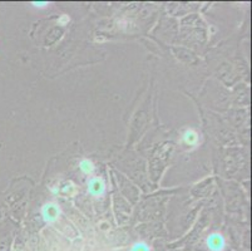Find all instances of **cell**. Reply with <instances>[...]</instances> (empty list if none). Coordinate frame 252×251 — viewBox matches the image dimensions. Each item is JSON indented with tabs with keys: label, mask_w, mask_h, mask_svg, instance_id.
Here are the masks:
<instances>
[{
	"label": "cell",
	"mask_w": 252,
	"mask_h": 251,
	"mask_svg": "<svg viewBox=\"0 0 252 251\" xmlns=\"http://www.w3.org/2000/svg\"><path fill=\"white\" fill-rule=\"evenodd\" d=\"M130 251H151V249L144 241H137L133 244Z\"/></svg>",
	"instance_id": "52a82bcc"
},
{
	"label": "cell",
	"mask_w": 252,
	"mask_h": 251,
	"mask_svg": "<svg viewBox=\"0 0 252 251\" xmlns=\"http://www.w3.org/2000/svg\"><path fill=\"white\" fill-rule=\"evenodd\" d=\"M78 167H79L82 174L87 175L88 177L93 176V174H94L95 171L94 162L92 160H89V158H82V160L79 161V163H78Z\"/></svg>",
	"instance_id": "5b68a950"
},
{
	"label": "cell",
	"mask_w": 252,
	"mask_h": 251,
	"mask_svg": "<svg viewBox=\"0 0 252 251\" xmlns=\"http://www.w3.org/2000/svg\"><path fill=\"white\" fill-rule=\"evenodd\" d=\"M67 22H69V19H68L67 15H63V17H62L61 19H59V23H62V24H63V25H65V23H67Z\"/></svg>",
	"instance_id": "9c48e42d"
},
{
	"label": "cell",
	"mask_w": 252,
	"mask_h": 251,
	"mask_svg": "<svg viewBox=\"0 0 252 251\" xmlns=\"http://www.w3.org/2000/svg\"><path fill=\"white\" fill-rule=\"evenodd\" d=\"M198 141H200V135L193 128H187L182 133V142L186 146L194 147L198 144Z\"/></svg>",
	"instance_id": "277c9868"
},
{
	"label": "cell",
	"mask_w": 252,
	"mask_h": 251,
	"mask_svg": "<svg viewBox=\"0 0 252 251\" xmlns=\"http://www.w3.org/2000/svg\"><path fill=\"white\" fill-rule=\"evenodd\" d=\"M32 5L36 9H45V8H48L49 3H47V1H33V3H32Z\"/></svg>",
	"instance_id": "ba28073f"
},
{
	"label": "cell",
	"mask_w": 252,
	"mask_h": 251,
	"mask_svg": "<svg viewBox=\"0 0 252 251\" xmlns=\"http://www.w3.org/2000/svg\"><path fill=\"white\" fill-rule=\"evenodd\" d=\"M87 191L91 196L99 199L103 197L107 192V183L104 179L99 176H91L87 179Z\"/></svg>",
	"instance_id": "6da1fadb"
},
{
	"label": "cell",
	"mask_w": 252,
	"mask_h": 251,
	"mask_svg": "<svg viewBox=\"0 0 252 251\" xmlns=\"http://www.w3.org/2000/svg\"><path fill=\"white\" fill-rule=\"evenodd\" d=\"M75 191H77V187H75V185L73 182H65V185H64L63 188H62V192L68 195V196L74 195Z\"/></svg>",
	"instance_id": "8992f818"
},
{
	"label": "cell",
	"mask_w": 252,
	"mask_h": 251,
	"mask_svg": "<svg viewBox=\"0 0 252 251\" xmlns=\"http://www.w3.org/2000/svg\"><path fill=\"white\" fill-rule=\"evenodd\" d=\"M206 246L208 251H224L226 249V239L221 232H212L206 238Z\"/></svg>",
	"instance_id": "3957f363"
},
{
	"label": "cell",
	"mask_w": 252,
	"mask_h": 251,
	"mask_svg": "<svg viewBox=\"0 0 252 251\" xmlns=\"http://www.w3.org/2000/svg\"><path fill=\"white\" fill-rule=\"evenodd\" d=\"M40 215L45 224H56L61 216V207L56 202H45L40 209Z\"/></svg>",
	"instance_id": "7a4b0ae2"
}]
</instances>
